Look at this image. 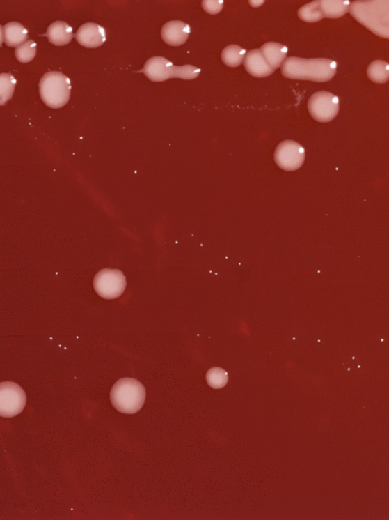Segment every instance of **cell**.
<instances>
[{"mask_svg": "<svg viewBox=\"0 0 389 520\" xmlns=\"http://www.w3.org/2000/svg\"><path fill=\"white\" fill-rule=\"evenodd\" d=\"M324 17L339 19L349 12L350 2L347 0H319Z\"/></svg>", "mask_w": 389, "mask_h": 520, "instance_id": "cell-16", "label": "cell"}, {"mask_svg": "<svg viewBox=\"0 0 389 520\" xmlns=\"http://www.w3.org/2000/svg\"><path fill=\"white\" fill-rule=\"evenodd\" d=\"M145 397V388L134 378L120 379L111 391L113 406L124 414H135L141 410Z\"/></svg>", "mask_w": 389, "mask_h": 520, "instance_id": "cell-3", "label": "cell"}, {"mask_svg": "<svg viewBox=\"0 0 389 520\" xmlns=\"http://www.w3.org/2000/svg\"><path fill=\"white\" fill-rule=\"evenodd\" d=\"M37 54V44L34 41H26L15 49V56L22 63H28L35 59Z\"/></svg>", "mask_w": 389, "mask_h": 520, "instance_id": "cell-22", "label": "cell"}, {"mask_svg": "<svg viewBox=\"0 0 389 520\" xmlns=\"http://www.w3.org/2000/svg\"><path fill=\"white\" fill-rule=\"evenodd\" d=\"M4 42L10 47H17L28 39V30L23 24L13 22L3 26Z\"/></svg>", "mask_w": 389, "mask_h": 520, "instance_id": "cell-15", "label": "cell"}, {"mask_svg": "<svg viewBox=\"0 0 389 520\" xmlns=\"http://www.w3.org/2000/svg\"><path fill=\"white\" fill-rule=\"evenodd\" d=\"M263 3H264L263 1L260 2V3H253V1H250V4H252V6H261V4H263Z\"/></svg>", "mask_w": 389, "mask_h": 520, "instance_id": "cell-25", "label": "cell"}, {"mask_svg": "<svg viewBox=\"0 0 389 520\" xmlns=\"http://www.w3.org/2000/svg\"><path fill=\"white\" fill-rule=\"evenodd\" d=\"M126 277L121 270H106L97 273L93 281L95 292L104 299H116L123 295L126 289Z\"/></svg>", "mask_w": 389, "mask_h": 520, "instance_id": "cell-7", "label": "cell"}, {"mask_svg": "<svg viewBox=\"0 0 389 520\" xmlns=\"http://www.w3.org/2000/svg\"><path fill=\"white\" fill-rule=\"evenodd\" d=\"M51 43L63 46L70 43L73 38L72 28L64 22H55L49 26L45 35Z\"/></svg>", "mask_w": 389, "mask_h": 520, "instance_id": "cell-14", "label": "cell"}, {"mask_svg": "<svg viewBox=\"0 0 389 520\" xmlns=\"http://www.w3.org/2000/svg\"><path fill=\"white\" fill-rule=\"evenodd\" d=\"M287 79L326 83L335 77L337 63L328 59H305L289 57L281 66Z\"/></svg>", "mask_w": 389, "mask_h": 520, "instance_id": "cell-1", "label": "cell"}, {"mask_svg": "<svg viewBox=\"0 0 389 520\" xmlns=\"http://www.w3.org/2000/svg\"><path fill=\"white\" fill-rule=\"evenodd\" d=\"M349 12L360 24L379 37H389V2L388 0L355 1Z\"/></svg>", "mask_w": 389, "mask_h": 520, "instance_id": "cell-2", "label": "cell"}, {"mask_svg": "<svg viewBox=\"0 0 389 520\" xmlns=\"http://www.w3.org/2000/svg\"><path fill=\"white\" fill-rule=\"evenodd\" d=\"M40 95L47 106L58 109L65 106L70 99V79L63 73L49 71L39 84Z\"/></svg>", "mask_w": 389, "mask_h": 520, "instance_id": "cell-5", "label": "cell"}, {"mask_svg": "<svg viewBox=\"0 0 389 520\" xmlns=\"http://www.w3.org/2000/svg\"><path fill=\"white\" fill-rule=\"evenodd\" d=\"M367 75L371 81L377 84H384L389 79V66L383 60H375L367 70Z\"/></svg>", "mask_w": 389, "mask_h": 520, "instance_id": "cell-17", "label": "cell"}, {"mask_svg": "<svg viewBox=\"0 0 389 520\" xmlns=\"http://www.w3.org/2000/svg\"><path fill=\"white\" fill-rule=\"evenodd\" d=\"M308 107L313 119L321 123H328L335 119L339 113V98L332 93H315L309 99Z\"/></svg>", "mask_w": 389, "mask_h": 520, "instance_id": "cell-8", "label": "cell"}, {"mask_svg": "<svg viewBox=\"0 0 389 520\" xmlns=\"http://www.w3.org/2000/svg\"><path fill=\"white\" fill-rule=\"evenodd\" d=\"M3 41H4L3 28H2L1 26H0V46H1L2 43H3Z\"/></svg>", "mask_w": 389, "mask_h": 520, "instance_id": "cell-24", "label": "cell"}, {"mask_svg": "<svg viewBox=\"0 0 389 520\" xmlns=\"http://www.w3.org/2000/svg\"><path fill=\"white\" fill-rule=\"evenodd\" d=\"M260 50H261L264 59H266L267 63L274 70L281 68L282 64L285 61L287 52H288V48L286 46L275 43V42H268V43L264 44Z\"/></svg>", "mask_w": 389, "mask_h": 520, "instance_id": "cell-13", "label": "cell"}, {"mask_svg": "<svg viewBox=\"0 0 389 520\" xmlns=\"http://www.w3.org/2000/svg\"><path fill=\"white\" fill-rule=\"evenodd\" d=\"M246 54V50L241 46L229 45L222 51L221 57L225 66H229V68H237V66H241Z\"/></svg>", "mask_w": 389, "mask_h": 520, "instance_id": "cell-18", "label": "cell"}, {"mask_svg": "<svg viewBox=\"0 0 389 520\" xmlns=\"http://www.w3.org/2000/svg\"><path fill=\"white\" fill-rule=\"evenodd\" d=\"M298 17L302 21L306 22V23H317V22H319L324 19L319 0L310 2V3L302 6L298 10Z\"/></svg>", "mask_w": 389, "mask_h": 520, "instance_id": "cell-19", "label": "cell"}, {"mask_svg": "<svg viewBox=\"0 0 389 520\" xmlns=\"http://www.w3.org/2000/svg\"><path fill=\"white\" fill-rule=\"evenodd\" d=\"M143 72L150 81L161 83L166 79L177 77L183 79H194L201 73L200 68L194 66H175L170 60L162 56H154L146 61Z\"/></svg>", "mask_w": 389, "mask_h": 520, "instance_id": "cell-4", "label": "cell"}, {"mask_svg": "<svg viewBox=\"0 0 389 520\" xmlns=\"http://www.w3.org/2000/svg\"><path fill=\"white\" fill-rule=\"evenodd\" d=\"M244 62L246 71L255 77H269L275 71L267 63L260 49L248 51L244 57Z\"/></svg>", "mask_w": 389, "mask_h": 520, "instance_id": "cell-12", "label": "cell"}, {"mask_svg": "<svg viewBox=\"0 0 389 520\" xmlns=\"http://www.w3.org/2000/svg\"><path fill=\"white\" fill-rule=\"evenodd\" d=\"M202 6H203L206 13H210V15H216V13L221 12L222 8H223V1L222 0H205V1L202 2Z\"/></svg>", "mask_w": 389, "mask_h": 520, "instance_id": "cell-23", "label": "cell"}, {"mask_svg": "<svg viewBox=\"0 0 389 520\" xmlns=\"http://www.w3.org/2000/svg\"><path fill=\"white\" fill-rule=\"evenodd\" d=\"M26 395L15 382H0V417L13 418L23 412Z\"/></svg>", "mask_w": 389, "mask_h": 520, "instance_id": "cell-6", "label": "cell"}, {"mask_svg": "<svg viewBox=\"0 0 389 520\" xmlns=\"http://www.w3.org/2000/svg\"><path fill=\"white\" fill-rule=\"evenodd\" d=\"M190 33V26L181 21L168 22L161 29L162 39L170 46L183 45Z\"/></svg>", "mask_w": 389, "mask_h": 520, "instance_id": "cell-11", "label": "cell"}, {"mask_svg": "<svg viewBox=\"0 0 389 520\" xmlns=\"http://www.w3.org/2000/svg\"><path fill=\"white\" fill-rule=\"evenodd\" d=\"M75 38L84 47L97 48L106 42V31L97 24H84L77 31Z\"/></svg>", "mask_w": 389, "mask_h": 520, "instance_id": "cell-10", "label": "cell"}, {"mask_svg": "<svg viewBox=\"0 0 389 520\" xmlns=\"http://www.w3.org/2000/svg\"><path fill=\"white\" fill-rule=\"evenodd\" d=\"M206 379L211 388L220 390L228 384V374L223 369L214 367L207 372Z\"/></svg>", "mask_w": 389, "mask_h": 520, "instance_id": "cell-21", "label": "cell"}, {"mask_svg": "<svg viewBox=\"0 0 389 520\" xmlns=\"http://www.w3.org/2000/svg\"><path fill=\"white\" fill-rule=\"evenodd\" d=\"M275 162L284 171L292 172L303 165L305 151L296 142H282L275 151Z\"/></svg>", "mask_w": 389, "mask_h": 520, "instance_id": "cell-9", "label": "cell"}, {"mask_svg": "<svg viewBox=\"0 0 389 520\" xmlns=\"http://www.w3.org/2000/svg\"><path fill=\"white\" fill-rule=\"evenodd\" d=\"M15 86H17V79L10 73L0 75V106L4 105L6 102L12 99Z\"/></svg>", "mask_w": 389, "mask_h": 520, "instance_id": "cell-20", "label": "cell"}]
</instances>
